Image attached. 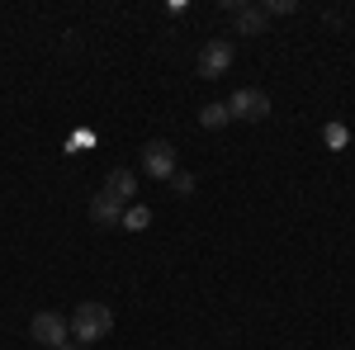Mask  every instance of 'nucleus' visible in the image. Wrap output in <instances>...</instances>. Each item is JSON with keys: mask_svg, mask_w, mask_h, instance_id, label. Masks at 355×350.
<instances>
[{"mask_svg": "<svg viewBox=\"0 0 355 350\" xmlns=\"http://www.w3.org/2000/svg\"><path fill=\"white\" fill-rule=\"evenodd\" d=\"M67 326H71L76 350H90V346H100V341L114 331V313H110V303H76V313H71Z\"/></svg>", "mask_w": 355, "mask_h": 350, "instance_id": "1", "label": "nucleus"}, {"mask_svg": "<svg viewBox=\"0 0 355 350\" xmlns=\"http://www.w3.org/2000/svg\"><path fill=\"white\" fill-rule=\"evenodd\" d=\"M237 62V48H232V38H209L204 48H199V76L204 81H218V76H227V67Z\"/></svg>", "mask_w": 355, "mask_h": 350, "instance_id": "2", "label": "nucleus"}, {"mask_svg": "<svg viewBox=\"0 0 355 350\" xmlns=\"http://www.w3.org/2000/svg\"><path fill=\"white\" fill-rule=\"evenodd\" d=\"M28 336H33L38 346H48V350H67L71 346V326H67L62 313H38V317L28 322Z\"/></svg>", "mask_w": 355, "mask_h": 350, "instance_id": "3", "label": "nucleus"}, {"mask_svg": "<svg viewBox=\"0 0 355 350\" xmlns=\"http://www.w3.org/2000/svg\"><path fill=\"white\" fill-rule=\"evenodd\" d=\"M227 114H232V119H242V123H261V119L270 114V95H266V90H256V85H242V90H232Z\"/></svg>", "mask_w": 355, "mask_h": 350, "instance_id": "4", "label": "nucleus"}, {"mask_svg": "<svg viewBox=\"0 0 355 350\" xmlns=\"http://www.w3.org/2000/svg\"><path fill=\"white\" fill-rule=\"evenodd\" d=\"M175 166H180V157H175V147H171L166 137H152V142L142 147V170H147L152 180H171Z\"/></svg>", "mask_w": 355, "mask_h": 350, "instance_id": "5", "label": "nucleus"}, {"mask_svg": "<svg viewBox=\"0 0 355 350\" xmlns=\"http://www.w3.org/2000/svg\"><path fill=\"white\" fill-rule=\"evenodd\" d=\"M223 15H232V24L242 38H256L266 33V10L261 5H246V0H223Z\"/></svg>", "mask_w": 355, "mask_h": 350, "instance_id": "6", "label": "nucleus"}, {"mask_svg": "<svg viewBox=\"0 0 355 350\" xmlns=\"http://www.w3.org/2000/svg\"><path fill=\"white\" fill-rule=\"evenodd\" d=\"M123 213H128V204L114 199L110 189H100V194L90 199V222H95V227H123Z\"/></svg>", "mask_w": 355, "mask_h": 350, "instance_id": "7", "label": "nucleus"}, {"mask_svg": "<svg viewBox=\"0 0 355 350\" xmlns=\"http://www.w3.org/2000/svg\"><path fill=\"white\" fill-rule=\"evenodd\" d=\"M105 189H110L114 199H123V204H128V199L137 194V175L128 170V166H114V170H110V180H105Z\"/></svg>", "mask_w": 355, "mask_h": 350, "instance_id": "8", "label": "nucleus"}, {"mask_svg": "<svg viewBox=\"0 0 355 350\" xmlns=\"http://www.w3.org/2000/svg\"><path fill=\"white\" fill-rule=\"evenodd\" d=\"M227 119H232V114H227V105H223V100H214V105L199 109V123H204V128H223Z\"/></svg>", "mask_w": 355, "mask_h": 350, "instance_id": "9", "label": "nucleus"}, {"mask_svg": "<svg viewBox=\"0 0 355 350\" xmlns=\"http://www.w3.org/2000/svg\"><path fill=\"white\" fill-rule=\"evenodd\" d=\"M152 222V209H142V204H133L128 213H123V232H142Z\"/></svg>", "mask_w": 355, "mask_h": 350, "instance_id": "10", "label": "nucleus"}, {"mask_svg": "<svg viewBox=\"0 0 355 350\" xmlns=\"http://www.w3.org/2000/svg\"><path fill=\"white\" fill-rule=\"evenodd\" d=\"M322 142H327V147H346V142H351V128H346V123H327V128H322Z\"/></svg>", "mask_w": 355, "mask_h": 350, "instance_id": "11", "label": "nucleus"}, {"mask_svg": "<svg viewBox=\"0 0 355 350\" xmlns=\"http://www.w3.org/2000/svg\"><path fill=\"white\" fill-rule=\"evenodd\" d=\"M171 189H175L180 199H185V194H194V175H185V170H175V175H171Z\"/></svg>", "mask_w": 355, "mask_h": 350, "instance_id": "12", "label": "nucleus"}, {"mask_svg": "<svg viewBox=\"0 0 355 350\" xmlns=\"http://www.w3.org/2000/svg\"><path fill=\"white\" fill-rule=\"evenodd\" d=\"M261 10H266V19H270V15H294L299 5H294V0H266Z\"/></svg>", "mask_w": 355, "mask_h": 350, "instance_id": "13", "label": "nucleus"}]
</instances>
